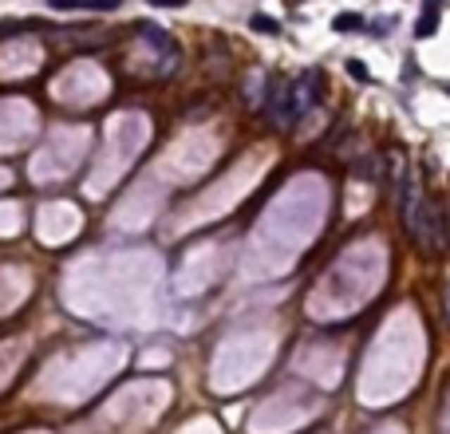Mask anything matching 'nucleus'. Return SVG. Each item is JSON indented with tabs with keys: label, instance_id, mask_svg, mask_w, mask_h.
<instances>
[{
	"label": "nucleus",
	"instance_id": "nucleus-1",
	"mask_svg": "<svg viewBox=\"0 0 450 434\" xmlns=\"http://www.w3.org/2000/svg\"><path fill=\"white\" fill-rule=\"evenodd\" d=\"M107 91V79L95 63H75V68L63 71V79H56V95L71 103H87V99H99Z\"/></svg>",
	"mask_w": 450,
	"mask_h": 434
},
{
	"label": "nucleus",
	"instance_id": "nucleus-2",
	"mask_svg": "<svg viewBox=\"0 0 450 434\" xmlns=\"http://www.w3.org/2000/svg\"><path fill=\"white\" fill-rule=\"evenodd\" d=\"M40 63V48L32 40H16L12 48L0 51V75H16V71H32Z\"/></svg>",
	"mask_w": 450,
	"mask_h": 434
},
{
	"label": "nucleus",
	"instance_id": "nucleus-3",
	"mask_svg": "<svg viewBox=\"0 0 450 434\" xmlns=\"http://www.w3.org/2000/svg\"><path fill=\"white\" fill-rule=\"evenodd\" d=\"M439 16H442V0H423V12H419V20H415V36L419 40L435 36L439 32Z\"/></svg>",
	"mask_w": 450,
	"mask_h": 434
},
{
	"label": "nucleus",
	"instance_id": "nucleus-4",
	"mask_svg": "<svg viewBox=\"0 0 450 434\" xmlns=\"http://www.w3.org/2000/svg\"><path fill=\"white\" fill-rule=\"evenodd\" d=\"M51 8H63V12H111L119 8V0H48Z\"/></svg>",
	"mask_w": 450,
	"mask_h": 434
},
{
	"label": "nucleus",
	"instance_id": "nucleus-5",
	"mask_svg": "<svg viewBox=\"0 0 450 434\" xmlns=\"http://www.w3.org/2000/svg\"><path fill=\"white\" fill-rule=\"evenodd\" d=\"M332 28H336V32H344V36H348V32H363V28H368V20H363L360 12H340V16L332 20Z\"/></svg>",
	"mask_w": 450,
	"mask_h": 434
},
{
	"label": "nucleus",
	"instance_id": "nucleus-6",
	"mask_svg": "<svg viewBox=\"0 0 450 434\" xmlns=\"http://www.w3.org/2000/svg\"><path fill=\"white\" fill-rule=\"evenodd\" d=\"M249 24H253L257 32H265V36H277V32H280V24L273 20V16H265V12H257V16H253Z\"/></svg>",
	"mask_w": 450,
	"mask_h": 434
},
{
	"label": "nucleus",
	"instance_id": "nucleus-7",
	"mask_svg": "<svg viewBox=\"0 0 450 434\" xmlns=\"http://www.w3.org/2000/svg\"><path fill=\"white\" fill-rule=\"evenodd\" d=\"M391 28H395V16H380V20L371 24V36H387Z\"/></svg>",
	"mask_w": 450,
	"mask_h": 434
},
{
	"label": "nucleus",
	"instance_id": "nucleus-8",
	"mask_svg": "<svg viewBox=\"0 0 450 434\" xmlns=\"http://www.w3.org/2000/svg\"><path fill=\"white\" fill-rule=\"evenodd\" d=\"M154 8H186V0H150Z\"/></svg>",
	"mask_w": 450,
	"mask_h": 434
},
{
	"label": "nucleus",
	"instance_id": "nucleus-9",
	"mask_svg": "<svg viewBox=\"0 0 450 434\" xmlns=\"http://www.w3.org/2000/svg\"><path fill=\"white\" fill-rule=\"evenodd\" d=\"M348 71H351V75H356V79H368V68H363L360 60H351V63H348Z\"/></svg>",
	"mask_w": 450,
	"mask_h": 434
},
{
	"label": "nucleus",
	"instance_id": "nucleus-10",
	"mask_svg": "<svg viewBox=\"0 0 450 434\" xmlns=\"http://www.w3.org/2000/svg\"><path fill=\"white\" fill-rule=\"evenodd\" d=\"M446 91H450V83H446Z\"/></svg>",
	"mask_w": 450,
	"mask_h": 434
}]
</instances>
